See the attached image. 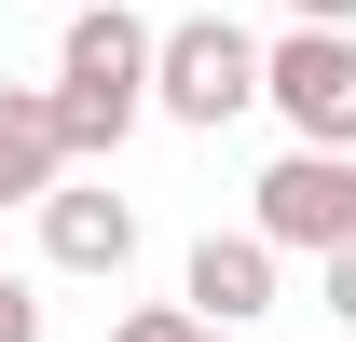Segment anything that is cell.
I'll return each instance as SVG.
<instances>
[{
    "label": "cell",
    "mask_w": 356,
    "mask_h": 342,
    "mask_svg": "<svg viewBox=\"0 0 356 342\" xmlns=\"http://www.w3.org/2000/svg\"><path fill=\"white\" fill-rule=\"evenodd\" d=\"M151 42L165 28H137L124 0H83L69 14V42H55V137H69V165L83 151H124V124L151 110Z\"/></svg>",
    "instance_id": "obj_1"
},
{
    "label": "cell",
    "mask_w": 356,
    "mask_h": 342,
    "mask_svg": "<svg viewBox=\"0 0 356 342\" xmlns=\"http://www.w3.org/2000/svg\"><path fill=\"white\" fill-rule=\"evenodd\" d=\"M151 110L192 124V137H220L233 110H261V42L233 14H178L165 42H151Z\"/></svg>",
    "instance_id": "obj_2"
},
{
    "label": "cell",
    "mask_w": 356,
    "mask_h": 342,
    "mask_svg": "<svg viewBox=\"0 0 356 342\" xmlns=\"http://www.w3.org/2000/svg\"><path fill=\"white\" fill-rule=\"evenodd\" d=\"M261 96L288 110L302 151H343L356 165V28H288V42L261 55Z\"/></svg>",
    "instance_id": "obj_3"
},
{
    "label": "cell",
    "mask_w": 356,
    "mask_h": 342,
    "mask_svg": "<svg viewBox=\"0 0 356 342\" xmlns=\"http://www.w3.org/2000/svg\"><path fill=\"white\" fill-rule=\"evenodd\" d=\"M274 260L315 247V260H343L356 247V165L343 151H288V165H261V219H247Z\"/></svg>",
    "instance_id": "obj_4"
},
{
    "label": "cell",
    "mask_w": 356,
    "mask_h": 342,
    "mask_svg": "<svg viewBox=\"0 0 356 342\" xmlns=\"http://www.w3.org/2000/svg\"><path fill=\"white\" fill-rule=\"evenodd\" d=\"M42 260H55V274H124V260H137V206L96 192V178H69V192L42 206Z\"/></svg>",
    "instance_id": "obj_5"
},
{
    "label": "cell",
    "mask_w": 356,
    "mask_h": 342,
    "mask_svg": "<svg viewBox=\"0 0 356 342\" xmlns=\"http://www.w3.org/2000/svg\"><path fill=\"white\" fill-rule=\"evenodd\" d=\"M69 192V137H55V96L0 83V206H55Z\"/></svg>",
    "instance_id": "obj_6"
},
{
    "label": "cell",
    "mask_w": 356,
    "mask_h": 342,
    "mask_svg": "<svg viewBox=\"0 0 356 342\" xmlns=\"http://www.w3.org/2000/svg\"><path fill=\"white\" fill-rule=\"evenodd\" d=\"M247 315H274V247L261 233H206L192 247V329H247Z\"/></svg>",
    "instance_id": "obj_7"
},
{
    "label": "cell",
    "mask_w": 356,
    "mask_h": 342,
    "mask_svg": "<svg viewBox=\"0 0 356 342\" xmlns=\"http://www.w3.org/2000/svg\"><path fill=\"white\" fill-rule=\"evenodd\" d=\"M110 342H206V329H192V301H151V315H124Z\"/></svg>",
    "instance_id": "obj_8"
},
{
    "label": "cell",
    "mask_w": 356,
    "mask_h": 342,
    "mask_svg": "<svg viewBox=\"0 0 356 342\" xmlns=\"http://www.w3.org/2000/svg\"><path fill=\"white\" fill-rule=\"evenodd\" d=\"M0 342H42V301H28V274H0Z\"/></svg>",
    "instance_id": "obj_9"
},
{
    "label": "cell",
    "mask_w": 356,
    "mask_h": 342,
    "mask_svg": "<svg viewBox=\"0 0 356 342\" xmlns=\"http://www.w3.org/2000/svg\"><path fill=\"white\" fill-rule=\"evenodd\" d=\"M329 315H343V329H356V247L329 260Z\"/></svg>",
    "instance_id": "obj_10"
},
{
    "label": "cell",
    "mask_w": 356,
    "mask_h": 342,
    "mask_svg": "<svg viewBox=\"0 0 356 342\" xmlns=\"http://www.w3.org/2000/svg\"><path fill=\"white\" fill-rule=\"evenodd\" d=\"M288 14H302V28H356V0H288Z\"/></svg>",
    "instance_id": "obj_11"
},
{
    "label": "cell",
    "mask_w": 356,
    "mask_h": 342,
    "mask_svg": "<svg viewBox=\"0 0 356 342\" xmlns=\"http://www.w3.org/2000/svg\"><path fill=\"white\" fill-rule=\"evenodd\" d=\"M206 342H233V329H206Z\"/></svg>",
    "instance_id": "obj_12"
},
{
    "label": "cell",
    "mask_w": 356,
    "mask_h": 342,
    "mask_svg": "<svg viewBox=\"0 0 356 342\" xmlns=\"http://www.w3.org/2000/svg\"><path fill=\"white\" fill-rule=\"evenodd\" d=\"M69 14H83V0H69Z\"/></svg>",
    "instance_id": "obj_13"
}]
</instances>
